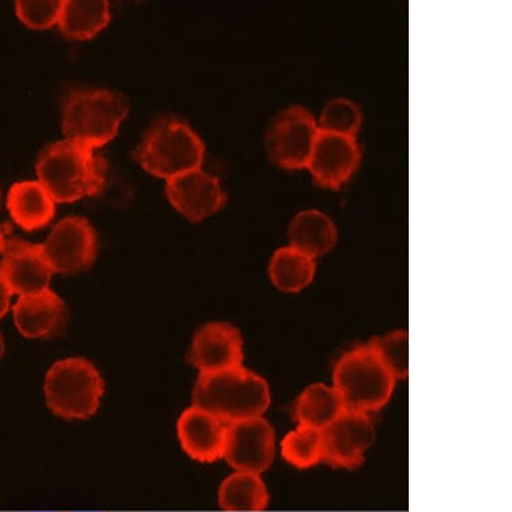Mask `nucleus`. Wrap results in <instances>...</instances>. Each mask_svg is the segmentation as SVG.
Masks as SVG:
<instances>
[{"label": "nucleus", "mask_w": 512, "mask_h": 512, "mask_svg": "<svg viewBox=\"0 0 512 512\" xmlns=\"http://www.w3.org/2000/svg\"><path fill=\"white\" fill-rule=\"evenodd\" d=\"M38 181L55 203H76L101 194L108 183V163L100 153L70 140L49 144L35 163Z\"/></svg>", "instance_id": "obj_1"}, {"label": "nucleus", "mask_w": 512, "mask_h": 512, "mask_svg": "<svg viewBox=\"0 0 512 512\" xmlns=\"http://www.w3.org/2000/svg\"><path fill=\"white\" fill-rule=\"evenodd\" d=\"M192 401L226 424L265 415L271 404L269 382L239 366L215 373H200Z\"/></svg>", "instance_id": "obj_2"}, {"label": "nucleus", "mask_w": 512, "mask_h": 512, "mask_svg": "<svg viewBox=\"0 0 512 512\" xmlns=\"http://www.w3.org/2000/svg\"><path fill=\"white\" fill-rule=\"evenodd\" d=\"M131 156L149 175L168 181L202 168L206 144L187 121L165 116L149 126Z\"/></svg>", "instance_id": "obj_3"}, {"label": "nucleus", "mask_w": 512, "mask_h": 512, "mask_svg": "<svg viewBox=\"0 0 512 512\" xmlns=\"http://www.w3.org/2000/svg\"><path fill=\"white\" fill-rule=\"evenodd\" d=\"M128 113V100L116 90L73 89L62 102V132L66 140L97 151L114 140Z\"/></svg>", "instance_id": "obj_4"}, {"label": "nucleus", "mask_w": 512, "mask_h": 512, "mask_svg": "<svg viewBox=\"0 0 512 512\" xmlns=\"http://www.w3.org/2000/svg\"><path fill=\"white\" fill-rule=\"evenodd\" d=\"M396 384L369 344L346 350L334 365L333 388L345 411L366 415L381 411L391 401Z\"/></svg>", "instance_id": "obj_5"}, {"label": "nucleus", "mask_w": 512, "mask_h": 512, "mask_svg": "<svg viewBox=\"0 0 512 512\" xmlns=\"http://www.w3.org/2000/svg\"><path fill=\"white\" fill-rule=\"evenodd\" d=\"M43 392L47 408L65 420H86L96 415L105 393L100 370L84 357L55 361L47 370Z\"/></svg>", "instance_id": "obj_6"}, {"label": "nucleus", "mask_w": 512, "mask_h": 512, "mask_svg": "<svg viewBox=\"0 0 512 512\" xmlns=\"http://www.w3.org/2000/svg\"><path fill=\"white\" fill-rule=\"evenodd\" d=\"M318 133V122L309 110L301 105L289 106L267 129V155L278 167L306 169Z\"/></svg>", "instance_id": "obj_7"}, {"label": "nucleus", "mask_w": 512, "mask_h": 512, "mask_svg": "<svg viewBox=\"0 0 512 512\" xmlns=\"http://www.w3.org/2000/svg\"><path fill=\"white\" fill-rule=\"evenodd\" d=\"M41 250L53 274H78L96 262L98 235L88 219L69 216L55 224Z\"/></svg>", "instance_id": "obj_8"}, {"label": "nucleus", "mask_w": 512, "mask_h": 512, "mask_svg": "<svg viewBox=\"0 0 512 512\" xmlns=\"http://www.w3.org/2000/svg\"><path fill=\"white\" fill-rule=\"evenodd\" d=\"M275 451L274 428L265 417L228 424L223 459L235 471L262 475L273 464Z\"/></svg>", "instance_id": "obj_9"}, {"label": "nucleus", "mask_w": 512, "mask_h": 512, "mask_svg": "<svg viewBox=\"0 0 512 512\" xmlns=\"http://www.w3.org/2000/svg\"><path fill=\"white\" fill-rule=\"evenodd\" d=\"M324 435V462L340 470H357L376 441V425L366 413L344 411Z\"/></svg>", "instance_id": "obj_10"}, {"label": "nucleus", "mask_w": 512, "mask_h": 512, "mask_svg": "<svg viewBox=\"0 0 512 512\" xmlns=\"http://www.w3.org/2000/svg\"><path fill=\"white\" fill-rule=\"evenodd\" d=\"M169 204L191 223L203 222L218 214L227 203L218 177L195 169L173 177L165 184Z\"/></svg>", "instance_id": "obj_11"}, {"label": "nucleus", "mask_w": 512, "mask_h": 512, "mask_svg": "<svg viewBox=\"0 0 512 512\" xmlns=\"http://www.w3.org/2000/svg\"><path fill=\"white\" fill-rule=\"evenodd\" d=\"M361 155L356 137L319 131L306 169L321 187L340 189L356 173Z\"/></svg>", "instance_id": "obj_12"}, {"label": "nucleus", "mask_w": 512, "mask_h": 512, "mask_svg": "<svg viewBox=\"0 0 512 512\" xmlns=\"http://www.w3.org/2000/svg\"><path fill=\"white\" fill-rule=\"evenodd\" d=\"M189 362L200 373H215L243 366L242 334L227 322H210L195 333Z\"/></svg>", "instance_id": "obj_13"}, {"label": "nucleus", "mask_w": 512, "mask_h": 512, "mask_svg": "<svg viewBox=\"0 0 512 512\" xmlns=\"http://www.w3.org/2000/svg\"><path fill=\"white\" fill-rule=\"evenodd\" d=\"M0 277L11 293L29 295L50 289L53 271L42 254L41 244L22 239L6 240L0 259Z\"/></svg>", "instance_id": "obj_14"}, {"label": "nucleus", "mask_w": 512, "mask_h": 512, "mask_svg": "<svg viewBox=\"0 0 512 512\" xmlns=\"http://www.w3.org/2000/svg\"><path fill=\"white\" fill-rule=\"evenodd\" d=\"M228 424L195 407L185 409L177 420V437L185 454L199 463L223 459Z\"/></svg>", "instance_id": "obj_15"}, {"label": "nucleus", "mask_w": 512, "mask_h": 512, "mask_svg": "<svg viewBox=\"0 0 512 512\" xmlns=\"http://www.w3.org/2000/svg\"><path fill=\"white\" fill-rule=\"evenodd\" d=\"M15 326L23 337L45 340L57 336L68 321L65 301L51 289L22 295L13 307Z\"/></svg>", "instance_id": "obj_16"}, {"label": "nucleus", "mask_w": 512, "mask_h": 512, "mask_svg": "<svg viewBox=\"0 0 512 512\" xmlns=\"http://www.w3.org/2000/svg\"><path fill=\"white\" fill-rule=\"evenodd\" d=\"M55 200L39 181H21L10 188L7 210L22 230L37 231L55 216Z\"/></svg>", "instance_id": "obj_17"}, {"label": "nucleus", "mask_w": 512, "mask_h": 512, "mask_svg": "<svg viewBox=\"0 0 512 512\" xmlns=\"http://www.w3.org/2000/svg\"><path fill=\"white\" fill-rule=\"evenodd\" d=\"M338 232L336 224L324 212L306 210L291 220L289 227L290 246L318 259L328 255L336 247Z\"/></svg>", "instance_id": "obj_18"}, {"label": "nucleus", "mask_w": 512, "mask_h": 512, "mask_svg": "<svg viewBox=\"0 0 512 512\" xmlns=\"http://www.w3.org/2000/svg\"><path fill=\"white\" fill-rule=\"evenodd\" d=\"M110 19V5L105 0H66L58 27L63 37L70 41H90L109 26Z\"/></svg>", "instance_id": "obj_19"}, {"label": "nucleus", "mask_w": 512, "mask_h": 512, "mask_svg": "<svg viewBox=\"0 0 512 512\" xmlns=\"http://www.w3.org/2000/svg\"><path fill=\"white\" fill-rule=\"evenodd\" d=\"M317 273V259L297 248H278L271 256L269 275L273 285L283 293H301L313 283Z\"/></svg>", "instance_id": "obj_20"}, {"label": "nucleus", "mask_w": 512, "mask_h": 512, "mask_svg": "<svg viewBox=\"0 0 512 512\" xmlns=\"http://www.w3.org/2000/svg\"><path fill=\"white\" fill-rule=\"evenodd\" d=\"M218 500L224 511H263L270 494L262 475L235 471L220 484Z\"/></svg>", "instance_id": "obj_21"}, {"label": "nucleus", "mask_w": 512, "mask_h": 512, "mask_svg": "<svg viewBox=\"0 0 512 512\" xmlns=\"http://www.w3.org/2000/svg\"><path fill=\"white\" fill-rule=\"evenodd\" d=\"M344 405L336 389L317 382L299 395L294 416L298 425L324 431L344 412Z\"/></svg>", "instance_id": "obj_22"}, {"label": "nucleus", "mask_w": 512, "mask_h": 512, "mask_svg": "<svg viewBox=\"0 0 512 512\" xmlns=\"http://www.w3.org/2000/svg\"><path fill=\"white\" fill-rule=\"evenodd\" d=\"M283 459L298 470H307L324 462V435L319 429L298 425L281 443Z\"/></svg>", "instance_id": "obj_23"}, {"label": "nucleus", "mask_w": 512, "mask_h": 512, "mask_svg": "<svg viewBox=\"0 0 512 512\" xmlns=\"http://www.w3.org/2000/svg\"><path fill=\"white\" fill-rule=\"evenodd\" d=\"M382 364L387 366L396 381H403L409 373V337L407 330H393L369 342Z\"/></svg>", "instance_id": "obj_24"}, {"label": "nucleus", "mask_w": 512, "mask_h": 512, "mask_svg": "<svg viewBox=\"0 0 512 512\" xmlns=\"http://www.w3.org/2000/svg\"><path fill=\"white\" fill-rule=\"evenodd\" d=\"M362 125L360 106L346 98H334L325 105L319 117V131L357 137Z\"/></svg>", "instance_id": "obj_25"}, {"label": "nucleus", "mask_w": 512, "mask_h": 512, "mask_svg": "<svg viewBox=\"0 0 512 512\" xmlns=\"http://www.w3.org/2000/svg\"><path fill=\"white\" fill-rule=\"evenodd\" d=\"M63 2L49 0V2H35V0H21L15 3V13L19 21L31 30H49L58 26L61 17Z\"/></svg>", "instance_id": "obj_26"}, {"label": "nucleus", "mask_w": 512, "mask_h": 512, "mask_svg": "<svg viewBox=\"0 0 512 512\" xmlns=\"http://www.w3.org/2000/svg\"><path fill=\"white\" fill-rule=\"evenodd\" d=\"M13 295L14 294L11 293L9 286H7L6 282L3 281V278L0 277V319L9 313L11 297H13Z\"/></svg>", "instance_id": "obj_27"}, {"label": "nucleus", "mask_w": 512, "mask_h": 512, "mask_svg": "<svg viewBox=\"0 0 512 512\" xmlns=\"http://www.w3.org/2000/svg\"><path fill=\"white\" fill-rule=\"evenodd\" d=\"M5 340H3L2 333H0V361H2L3 356H5Z\"/></svg>", "instance_id": "obj_28"}, {"label": "nucleus", "mask_w": 512, "mask_h": 512, "mask_svg": "<svg viewBox=\"0 0 512 512\" xmlns=\"http://www.w3.org/2000/svg\"><path fill=\"white\" fill-rule=\"evenodd\" d=\"M6 239L5 235H3L2 228H0V255H2L3 250H5Z\"/></svg>", "instance_id": "obj_29"}]
</instances>
